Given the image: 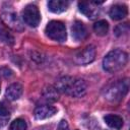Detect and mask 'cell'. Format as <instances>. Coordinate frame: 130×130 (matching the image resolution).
I'll return each instance as SVG.
<instances>
[{"label": "cell", "instance_id": "1", "mask_svg": "<svg viewBox=\"0 0 130 130\" xmlns=\"http://www.w3.org/2000/svg\"><path fill=\"white\" fill-rule=\"evenodd\" d=\"M56 89L71 95V96H81L86 91V83L83 79L71 76H64L58 79L56 82Z\"/></svg>", "mask_w": 130, "mask_h": 130}, {"label": "cell", "instance_id": "2", "mask_svg": "<svg viewBox=\"0 0 130 130\" xmlns=\"http://www.w3.org/2000/svg\"><path fill=\"white\" fill-rule=\"evenodd\" d=\"M128 61V55L122 50H113L106 55L103 60V67L108 72L121 70Z\"/></svg>", "mask_w": 130, "mask_h": 130}, {"label": "cell", "instance_id": "3", "mask_svg": "<svg viewBox=\"0 0 130 130\" xmlns=\"http://www.w3.org/2000/svg\"><path fill=\"white\" fill-rule=\"evenodd\" d=\"M45 32L48 38L56 42H64L67 38L65 24L58 20L50 21L45 28Z\"/></svg>", "mask_w": 130, "mask_h": 130}, {"label": "cell", "instance_id": "4", "mask_svg": "<svg viewBox=\"0 0 130 130\" xmlns=\"http://www.w3.org/2000/svg\"><path fill=\"white\" fill-rule=\"evenodd\" d=\"M129 88V82L127 79L119 80L116 83H113L106 91V99L111 102H118L124 98Z\"/></svg>", "mask_w": 130, "mask_h": 130}, {"label": "cell", "instance_id": "5", "mask_svg": "<svg viewBox=\"0 0 130 130\" xmlns=\"http://www.w3.org/2000/svg\"><path fill=\"white\" fill-rule=\"evenodd\" d=\"M22 19L29 26H38L41 21V14L39 8L34 4L26 5L22 10Z\"/></svg>", "mask_w": 130, "mask_h": 130}, {"label": "cell", "instance_id": "6", "mask_svg": "<svg viewBox=\"0 0 130 130\" xmlns=\"http://www.w3.org/2000/svg\"><path fill=\"white\" fill-rule=\"evenodd\" d=\"M94 57H95V49L92 45H89L75 55L74 61L79 65H84L92 62L94 60Z\"/></svg>", "mask_w": 130, "mask_h": 130}, {"label": "cell", "instance_id": "7", "mask_svg": "<svg viewBox=\"0 0 130 130\" xmlns=\"http://www.w3.org/2000/svg\"><path fill=\"white\" fill-rule=\"evenodd\" d=\"M102 2H96V1H90V2H79L78 7L79 10L88 18H94L99 14V8L96 5L101 4Z\"/></svg>", "mask_w": 130, "mask_h": 130}, {"label": "cell", "instance_id": "8", "mask_svg": "<svg viewBox=\"0 0 130 130\" xmlns=\"http://www.w3.org/2000/svg\"><path fill=\"white\" fill-rule=\"evenodd\" d=\"M2 19L5 22V24L13 29L16 30H21L22 29V24L19 20V18L17 17L16 13L12 12V11H6L2 13Z\"/></svg>", "mask_w": 130, "mask_h": 130}, {"label": "cell", "instance_id": "9", "mask_svg": "<svg viewBox=\"0 0 130 130\" xmlns=\"http://www.w3.org/2000/svg\"><path fill=\"white\" fill-rule=\"evenodd\" d=\"M71 35H72V38L77 41V42H80V41H83L86 39L87 37V29L85 27V25L79 21V20H76L73 25L71 26Z\"/></svg>", "mask_w": 130, "mask_h": 130}, {"label": "cell", "instance_id": "10", "mask_svg": "<svg viewBox=\"0 0 130 130\" xmlns=\"http://www.w3.org/2000/svg\"><path fill=\"white\" fill-rule=\"evenodd\" d=\"M57 113V109L53 106H40L35 110V118L37 120H45Z\"/></svg>", "mask_w": 130, "mask_h": 130}, {"label": "cell", "instance_id": "11", "mask_svg": "<svg viewBox=\"0 0 130 130\" xmlns=\"http://www.w3.org/2000/svg\"><path fill=\"white\" fill-rule=\"evenodd\" d=\"M127 13H128L127 7L125 5H122V4H116V5L112 6L110 9V12H109L111 18L114 20L123 19L124 17H126Z\"/></svg>", "mask_w": 130, "mask_h": 130}, {"label": "cell", "instance_id": "12", "mask_svg": "<svg viewBox=\"0 0 130 130\" xmlns=\"http://www.w3.org/2000/svg\"><path fill=\"white\" fill-rule=\"evenodd\" d=\"M69 6L68 1L64 0H51L48 2V8L53 13H61L67 10Z\"/></svg>", "mask_w": 130, "mask_h": 130}, {"label": "cell", "instance_id": "13", "mask_svg": "<svg viewBox=\"0 0 130 130\" xmlns=\"http://www.w3.org/2000/svg\"><path fill=\"white\" fill-rule=\"evenodd\" d=\"M22 94V86L19 83H12L10 84L5 92V95L10 101L18 100Z\"/></svg>", "mask_w": 130, "mask_h": 130}, {"label": "cell", "instance_id": "14", "mask_svg": "<svg viewBox=\"0 0 130 130\" xmlns=\"http://www.w3.org/2000/svg\"><path fill=\"white\" fill-rule=\"evenodd\" d=\"M104 120L109 127L117 129V130L121 129L123 126V119L117 115H107V116H105Z\"/></svg>", "mask_w": 130, "mask_h": 130}, {"label": "cell", "instance_id": "15", "mask_svg": "<svg viewBox=\"0 0 130 130\" xmlns=\"http://www.w3.org/2000/svg\"><path fill=\"white\" fill-rule=\"evenodd\" d=\"M0 41L6 45H12L14 43L13 35L3 23H0Z\"/></svg>", "mask_w": 130, "mask_h": 130}, {"label": "cell", "instance_id": "16", "mask_svg": "<svg viewBox=\"0 0 130 130\" xmlns=\"http://www.w3.org/2000/svg\"><path fill=\"white\" fill-rule=\"evenodd\" d=\"M93 30L98 36H105L109 30V23L106 20H99L93 24Z\"/></svg>", "mask_w": 130, "mask_h": 130}, {"label": "cell", "instance_id": "17", "mask_svg": "<svg viewBox=\"0 0 130 130\" xmlns=\"http://www.w3.org/2000/svg\"><path fill=\"white\" fill-rule=\"evenodd\" d=\"M9 130H26V123L23 119H15L9 127Z\"/></svg>", "mask_w": 130, "mask_h": 130}, {"label": "cell", "instance_id": "18", "mask_svg": "<svg viewBox=\"0 0 130 130\" xmlns=\"http://www.w3.org/2000/svg\"><path fill=\"white\" fill-rule=\"evenodd\" d=\"M57 89L56 88H52L50 87L49 89H46L44 92V96L49 100V101H56L58 99V94H57Z\"/></svg>", "mask_w": 130, "mask_h": 130}, {"label": "cell", "instance_id": "19", "mask_svg": "<svg viewBox=\"0 0 130 130\" xmlns=\"http://www.w3.org/2000/svg\"><path fill=\"white\" fill-rule=\"evenodd\" d=\"M128 29H129V27H128V23L119 24V25L116 26V28H115V34H116L117 36H121V35L127 32Z\"/></svg>", "mask_w": 130, "mask_h": 130}, {"label": "cell", "instance_id": "20", "mask_svg": "<svg viewBox=\"0 0 130 130\" xmlns=\"http://www.w3.org/2000/svg\"><path fill=\"white\" fill-rule=\"evenodd\" d=\"M8 115H9L8 109H7L2 103H0V117H6V116H8Z\"/></svg>", "mask_w": 130, "mask_h": 130}, {"label": "cell", "instance_id": "21", "mask_svg": "<svg viewBox=\"0 0 130 130\" xmlns=\"http://www.w3.org/2000/svg\"><path fill=\"white\" fill-rule=\"evenodd\" d=\"M58 130H69L68 129V125H67V122L66 121H61L59 126H58Z\"/></svg>", "mask_w": 130, "mask_h": 130}, {"label": "cell", "instance_id": "22", "mask_svg": "<svg viewBox=\"0 0 130 130\" xmlns=\"http://www.w3.org/2000/svg\"><path fill=\"white\" fill-rule=\"evenodd\" d=\"M0 87H1V84H0Z\"/></svg>", "mask_w": 130, "mask_h": 130}]
</instances>
